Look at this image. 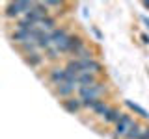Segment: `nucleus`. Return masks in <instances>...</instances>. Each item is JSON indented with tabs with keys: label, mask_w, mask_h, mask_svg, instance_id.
Instances as JSON below:
<instances>
[{
	"label": "nucleus",
	"mask_w": 149,
	"mask_h": 139,
	"mask_svg": "<svg viewBox=\"0 0 149 139\" xmlns=\"http://www.w3.org/2000/svg\"><path fill=\"white\" fill-rule=\"evenodd\" d=\"M36 2H24V0H21V2H8L6 6H4V17L6 19H17L21 15H28V13L34 9Z\"/></svg>",
	"instance_id": "obj_1"
},
{
	"label": "nucleus",
	"mask_w": 149,
	"mask_h": 139,
	"mask_svg": "<svg viewBox=\"0 0 149 139\" xmlns=\"http://www.w3.org/2000/svg\"><path fill=\"white\" fill-rule=\"evenodd\" d=\"M102 93H104V85L102 83H95L90 87H78V98L82 100H101Z\"/></svg>",
	"instance_id": "obj_2"
},
{
	"label": "nucleus",
	"mask_w": 149,
	"mask_h": 139,
	"mask_svg": "<svg viewBox=\"0 0 149 139\" xmlns=\"http://www.w3.org/2000/svg\"><path fill=\"white\" fill-rule=\"evenodd\" d=\"M65 78H67V72H65V69H62V67H54V69L49 71V80H50V83H54V85L65 83Z\"/></svg>",
	"instance_id": "obj_3"
},
{
	"label": "nucleus",
	"mask_w": 149,
	"mask_h": 139,
	"mask_svg": "<svg viewBox=\"0 0 149 139\" xmlns=\"http://www.w3.org/2000/svg\"><path fill=\"white\" fill-rule=\"evenodd\" d=\"M74 89H78V87L71 85V83H62V85H56L54 95L60 96V98H71V95L74 93Z\"/></svg>",
	"instance_id": "obj_4"
},
{
	"label": "nucleus",
	"mask_w": 149,
	"mask_h": 139,
	"mask_svg": "<svg viewBox=\"0 0 149 139\" xmlns=\"http://www.w3.org/2000/svg\"><path fill=\"white\" fill-rule=\"evenodd\" d=\"M62 106H63V109L69 111V113H78V111H80V108H82V100L71 96V98L62 100Z\"/></svg>",
	"instance_id": "obj_5"
},
{
	"label": "nucleus",
	"mask_w": 149,
	"mask_h": 139,
	"mask_svg": "<svg viewBox=\"0 0 149 139\" xmlns=\"http://www.w3.org/2000/svg\"><path fill=\"white\" fill-rule=\"evenodd\" d=\"M97 82V74L93 72H82L80 76H78V87H90V85H95Z\"/></svg>",
	"instance_id": "obj_6"
},
{
	"label": "nucleus",
	"mask_w": 149,
	"mask_h": 139,
	"mask_svg": "<svg viewBox=\"0 0 149 139\" xmlns=\"http://www.w3.org/2000/svg\"><path fill=\"white\" fill-rule=\"evenodd\" d=\"M37 26H39L43 32H54V30H56V19L49 15V17H45Z\"/></svg>",
	"instance_id": "obj_7"
},
{
	"label": "nucleus",
	"mask_w": 149,
	"mask_h": 139,
	"mask_svg": "<svg viewBox=\"0 0 149 139\" xmlns=\"http://www.w3.org/2000/svg\"><path fill=\"white\" fill-rule=\"evenodd\" d=\"M110 109H112V108H110L108 104H106L104 100H99V102H97L95 106H93V109H91V111H93L95 115H101V117H106V113H108Z\"/></svg>",
	"instance_id": "obj_8"
},
{
	"label": "nucleus",
	"mask_w": 149,
	"mask_h": 139,
	"mask_svg": "<svg viewBox=\"0 0 149 139\" xmlns=\"http://www.w3.org/2000/svg\"><path fill=\"white\" fill-rule=\"evenodd\" d=\"M24 61L30 65V67H39V65L43 63V56H41L39 52H34L30 56H24Z\"/></svg>",
	"instance_id": "obj_9"
},
{
	"label": "nucleus",
	"mask_w": 149,
	"mask_h": 139,
	"mask_svg": "<svg viewBox=\"0 0 149 139\" xmlns=\"http://www.w3.org/2000/svg\"><path fill=\"white\" fill-rule=\"evenodd\" d=\"M121 115H123V113H121L118 108H112L108 113H106L104 122H116V124H118V122H119V119H121Z\"/></svg>",
	"instance_id": "obj_10"
},
{
	"label": "nucleus",
	"mask_w": 149,
	"mask_h": 139,
	"mask_svg": "<svg viewBox=\"0 0 149 139\" xmlns=\"http://www.w3.org/2000/svg\"><path fill=\"white\" fill-rule=\"evenodd\" d=\"M125 104H127L129 108L134 111V113H138V115H140L142 119H147V120H149V113H147V111L143 109V108H140L138 104H134V102H130V100H125Z\"/></svg>",
	"instance_id": "obj_11"
},
{
	"label": "nucleus",
	"mask_w": 149,
	"mask_h": 139,
	"mask_svg": "<svg viewBox=\"0 0 149 139\" xmlns=\"http://www.w3.org/2000/svg\"><path fill=\"white\" fill-rule=\"evenodd\" d=\"M143 132H146V130H142V126H140L138 122H134V126L129 130V133H127L125 137H127V139H138V137L142 136Z\"/></svg>",
	"instance_id": "obj_12"
},
{
	"label": "nucleus",
	"mask_w": 149,
	"mask_h": 139,
	"mask_svg": "<svg viewBox=\"0 0 149 139\" xmlns=\"http://www.w3.org/2000/svg\"><path fill=\"white\" fill-rule=\"evenodd\" d=\"M127 133H129V126H127V124H123V122H118V124H116V136L125 137Z\"/></svg>",
	"instance_id": "obj_13"
},
{
	"label": "nucleus",
	"mask_w": 149,
	"mask_h": 139,
	"mask_svg": "<svg viewBox=\"0 0 149 139\" xmlns=\"http://www.w3.org/2000/svg\"><path fill=\"white\" fill-rule=\"evenodd\" d=\"M60 54H62V52H60L56 46H50V48L47 50V58H49V59H58V58H60Z\"/></svg>",
	"instance_id": "obj_14"
},
{
	"label": "nucleus",
	"mask_w": 149,
	"mask_h": 139,
	"mask_svg": "<svg viewBox=\"0 0 149 139\" xmlns=\"http://www.w3.org/2000/svg\"><path fill=\"white\" fill-rule=\"evenodd\" d=\"M138 139H149V137H147V136H146V132H143V133H142V136H140V137H138Z\"/></svg>",
	"instance_id": "obj_15"
},
{
	"label": "nucleus",
	"mask_w": 149,
	"mask_h": 139,
	"mask_svg": "<svg viewBox=\"0 0 149 139\" xmlns=\"http://www.w3.org/2000/svg\"><path fill=\"white\" fill-rule=\"evenodd\" d=\"M143 8H146V9H149V2H143Z\"/></svg>",
	"instance_id": "obj_16"
},
{
	"label": "nucleus",
	"mask_w": 149,
	"mask_h": 139,
	"mask_svg": "<svg viewBox=\"0 0 149 139\" xmlns=\"http://www.w3.org/2000/svg\"><path fill=\"white\" fill-rule=\"evenodd\" d=\"M146 136H147V137H149V126H147V128H146Z\"/></svg>",
	"instance_id": "obj_17"
}]
</instances>
